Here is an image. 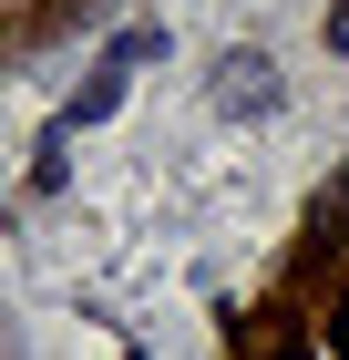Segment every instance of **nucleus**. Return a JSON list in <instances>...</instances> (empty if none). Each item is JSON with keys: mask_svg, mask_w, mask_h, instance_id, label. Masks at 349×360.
I'll return each mask as SVG.
<instances>
[{"mask_svg": "<svg viewBox=\"0 0 349 360\" xmlns=\"http://www.w3.org/2000/svg\"><path fill=\"white\" fill-rule=\"evenodd\" d=\"M329 52H349V0H339V11H329Z\"/></svg>", "mask_w": 349, "mask_h": 360, "instance_id": "obj_2", "label": "nucleus"}, {"mask_svg": "<svg viewBox=\"0 0 349 360\" xmlns=\"http://www.w3.org/2000/svg\"><path fill=\"white\" fill-rule=\"evenodd\" d=\"M216 103H226V113L277 103V62H268V52H226V83H216Z\"/></svg>", "mask_w": 349, "mask_h": 360, "instance_id": "obj_1", "label": "nucleus"}]
</instances>
